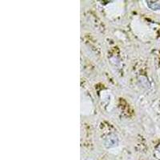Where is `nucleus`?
<instances>
[{
	"instance_id": "f257e3e1",
	"label": "nucleus",
	"mask_w": 160,
	"mask_h": 160,
	"mask_svg": "<svg viewBox=\"0 0 160 160\" xmlns=\"http://www.w3.org/2000/svg\"><path fill=\"white\" fill-rule=\"evenodd\" d=\"M156 156L160 159V145H158V148H156Z\"/></svg>"
}]
</instances>
